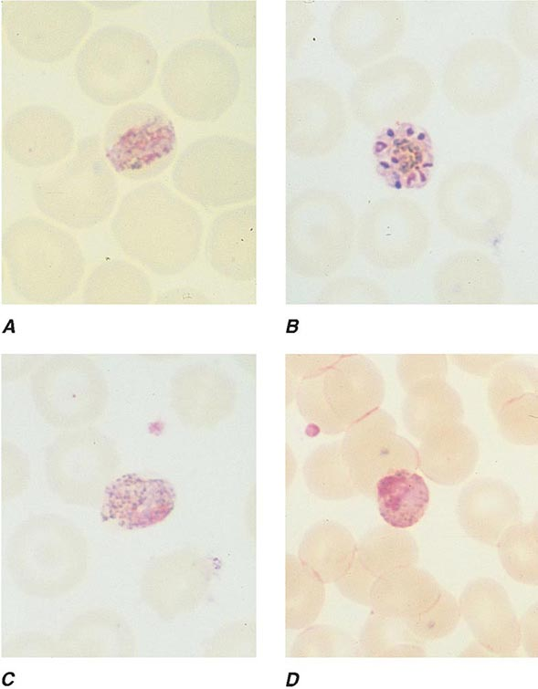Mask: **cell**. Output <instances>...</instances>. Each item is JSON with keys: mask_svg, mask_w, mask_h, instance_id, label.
<instances>
[{"mask_svg": "<svg viewBox=\"0 0 538 689\" xmlns=\"http://www.w3.org/2000/svg\"><path fill=\"white\" fill-rule=\"evenodd\" d=\"M195 210L160 182L132 189L114 211L110 232L117 247L139 266L166 277L195 258L201 227Z\"/></svg>", "mask_w": 538, "mask_h": 689, "instance_id": "cell-1", "label": "cell"}, {"mask_svg": "<svg viewBox=\"0 0 538 689\" xmlns=\"http://www.w3.org/2000/svg\"><path fill=\"white\" fill-rule=\"evenodd\" d=\"M1 247L12 289L25 301L62 303L83 283L86 258L79 242L48 219H16L4 230Z\"/></svg>", "mask_w": 538, "mask_h": 689, "instance_id": "cell-2", "label": "cell"}, {"mask_svg": "<svg viewBox=\"0 0 538 689\" xmlns=\"http://www.w3.org/2000/svg\"><path fill=\"white\" fill-rule=\"evenodd\" d=\"M37 208L50 221L89 230L115 211L119 184L99 135L79 140L62 162L38 173L31 184Z\"/></svg>", "mask_w": 538, "mask_h": 689, "instance_id": "cell-3", "label": "cell"}, {"mask_svg": "<svg viewBox=\"0 0 538 689\" xmlns=\"http://www.w3.org/2000/svg\"><path fill=\"white\" fill-rule=\"evenodd\" d=\"M240 80L233 54L207 37L174 47L159 75L164 102L177 116L194 122L216 121L227 112L238 96Z\"/></svg>", "mask_w": 538, "mask_h": 689, "instance_id": "cell-4", "label": "cell"}, {"mask_svg": "<svg viewBox=\"0 0 538 689\" xmlns=\"http://www.w3.org/2000/svg\"><path fill=\"white\" fill-rule=\"evenodd\" d=\"M158 53L144 34L121 25L94 31L81 46L75 75L81 91L103 106L142 95L154 80Z\"/></svg>", "mask_w": 538, "mask_h": 689, "instance_id": "cell-5", "label": "cell"}, {"mask_svg": "<svg viewBox=\"0 0 538 689\" xmlns=\"http://www.w3.org/2000/svg\"><path fill=\"white\" fill-rule=\"evenodd\" d=\"M522 68L516 51L494 37H475L456 49L442 74V90L459 113L491 115L517 98Z\"/></svg>", "mask_w": 538, "mask_h": 689, "instance_id": "cell-6", "label": "cell"}, {"mask_svg": "<svg viewBox=\"0 0 538 689\" xmlns=\"http://www.w3.org/2000/svg\"><path fill=\"white\" fill-rule=\"evenodd\" d=\"M256 149L241 138L212 134L192 141L176 159L172 181L189 199L218 205L250 197L255 190Z\"/></svg>", "mask_w": 538, "mask_h": 689, "instance_id": "cell-7", "label": "cell"}, {"mask_svg": "<svg viewBox=\"0 0 538 689\" xmlns=\"http://www.w3.org/2000/svg\"><path fill=\"white\" fill-rule=\"evenodd\" d=\"M435 85L427 67L401 55L391 56L364 68L350 91L354 119L372 130L411 121L429 106Z\"/></svg>", "mask_w": 538, "mask_h": 689, "instance_id": "cell-8", "label": "cell"}, {"mask_svg": "<svg viewBox=\"0 0 538 689\" xmlns=\"http://www.w3.org/2000/svg\"><path fill=\"white\" fill-rule=\"evenodd\" d=\"M102 149L115 172L133 181L149 180L162 173L175 158L174 125L156 106L131 102L110 117Z\"/></svg>", "mask_w": 538, "mask_h": 689, "instance_id": "cell-9", "label": "cell"}, {"mask_svg": "<svg viewBox=\"0 0 538 689\" xmlns=\"http://www.w3.org/2000/svg\"><path fill=\"white\" fill-rule=\"evenodd\" d=\"M6 38L24 58L56 63L80 44L93 22L91 9L77 1H5Z\"/></svg>", "mask_w": 538, "mask_h": 689, "instance_id": "cell-10", "label": "cell"}, {"mask_svg": "<svg viewBox=\"0 0 538 689\" xmlns=\"http://www.w3.org/2000/svg\"><path fill=\"white\" fill-rule=\"evenodd\" d=\"M407 27V11L398 1H344L332 14L329 37L340 58L363 69L390 55Z\"/></svg>", "mask_w": 538, "mask_h": 689, "instance_id": "cell-11", "label": "cell"}, {"mask_svg": "<svg viewBox=\"0 0 538 689\" xmlns=\"http://www.w3.org/2000/svg\"><path fill=\"white\" fill-rule=\"evenodd\" d=\"M349 128L341 94L329 84L298 78L287 84V146L300 156L329 153Z\"/></svg>", "mask_w": 538, "mask_h": 689, "instance_id": "cell-12", "label": "cell"}, {"mask_svg": "<svg viewBox=\"0 0 538 689\" xmlns=\"http://www.w3.org/2000/svg\"><path fill=\"white\" fill-rule=\"evenodd\" d=\"M8 156L29 168L53 166L74 150L75 130L70 120L48 105H28L13 112L3 134Z\"/></svg>", "mask_w": 538, "mask_h": 689, "instance_id": "cell-13", "label": "cell"}, {"mask_svg": "<svg viewBox=\"0 0 538 689\" xmlns=\"http://www.w3.org/2000/svg\"><path fill=\"white\" fill-rule=\"evenodd\" d=\"M459 612L479 644L493 656H512L522 643L521 626L504 588L490 578L469 582Z\"/></svg>", "mask_w": 538, "mask_h": 689, "instance_id": "cell-14", "label": "cell"}, {"mask_svg": "<svg viewBox=\"0 0 538 689\" xmlns=\"http://www.w3.org/2000/svg\"><path fill=\"white\" fill-rule=\"evenodd\" d=\"M372 152L378 173L397 188L424 186L434 166V146L428 132L411 121L379 130Z\"/></svg>", "mask_w": 538, "mask_h": 689, "instance_id": "cell-15", "label": "cell"}, {"mask_svg": "<svg viewBox=\"0 0 538 689\" xmlns=\"http://www.w3.org/2000/svg\"><path fill=\"white\" fill-rule=\"evenodd\" d=\"M174 489L169 482L126 474L106 487L100 517L124 529L145 528L165 519L174 507Z\"/></svg>", "mask_w": 538, "mask_h": 689, "instance_id": "cell-16", "label": "cell"}, {"mask_svg": "<svg viewBox=\"0 0 538 689\" xmlns=\"http://www.w3.org/2000/svg\"><path fill=\"white\" fill-rule=\"evenodd\" d=\"M488 400L508 441L537 443V376L533 369L507 366L497 371L489 382Z\"/></svg>", "mask_w": 538, "mask_h": 689, "instance_id": "cell-17", "label": "cell"}, {"mask_svg": "<svg viewBox=\"0 0 538 689\" xmlns=\"http://www.w3.org/2000/svg\"><path fill=\"white\" fill-rule=\"evenodd\" d=\"M457 512L460 526L469 537L496 546L502 533L519 522L521 505L510 485L485 477L464 486L459 496Z\"/></svg>", "mask_w": 538, "mask_h": 689, "instance_id": "cell-18", "label": "cell"}, {"mask_svg": "<svg viewBox=\"0 0 538 689\" xmlns=\"http://www.w3.org/2000/svg\"><path fill=\"white\" fill-rule=\"evenodd\" d=\"M419 440L417 467L433 482L455 485L475 470L480 454L478 441L461 422L434 427Z\"/></svg>", "mask_w": 538, "mask_h": 689, "instance_id": "cell-19", "label": "cell"}, {"mask_svg": "<svg viewBox=\"0 0 538 689\" xmlns=\"http://www.w3.org/2000/svg\"><path fill=\"white\" fill-rule=\"evenodd\" d=\"M443 590L429 573L407 566L379 576L373 600L380 615L409 621L427 611Z\"/></svg>", "mask_w": 538, "mask_h": 689, "instance_id": "cell-20", "label": "cell"}, {"mask_svg": "<svg viewBox=\"0 0 538 689\" xmlns=\"http://www.w3.org/2000/svg\"><path fill=\"white\" fill-rule=\"evenodd\" d=\"M153 295L152 283L141 266L122 259L99 264L85 279L81 292L89 304H145Z\"/></svg>", "mask_w": 538, "mask_h": 689, "instance_id": "cell-21", "label": "cell"}, {"mask_svg": "<svg viewBox=\"0 0 538 689\" xmlns=\"http://www.w3.org/2000/svg\"><path fill=\"white\" fill-rule=\"evenodd\" d=\"M403 405L405 424L420 439L430 429L452 422H461L463 406L458 392L448 385L444 376L419 381L408 389Z\"/></svg>", "mask_w": 538, "mask_h": 689, "instance_id": "cell-22", "label": "cell"}, {"mask_svg": "<svg viewBox=\"0 0 538 689\" xmlns=\"http://www.w3.org/2000/svg\"><path fill=\"white\" fill-rule=\"evenodd\" d=\"M374 491L380 516L390 527L399 529L417 524L430 499L424 478L408 468H397L380 477Z\"/></svg>", "mask_w": 538, "mask_h": 689, "instance_id": "cell-23", "label": "cell"}, {"mask_svg": "<svg viewBox=\"0 0 538 689\" xmlns=\"http://www.w3.org/2000/svg\"><path fill=\"white\" fill-rule=\"evenodd\" d=\"M501 565L517 582L536 586L537 566V524L515 523L509 527L497 543Z\"/></svg>", "mask_w": 538, "mask_h": 689, "instance_id": "cell-24", "label": "cell"}, {"mask_svg": "<svg viewBox=\"0 0 538 689\" xmlns=\"http://www.w3.org/2000/svg\"><path fill=\"white\" fill-rule=\"evenodd\" d=\"M207 15L213 30L238 48L256 46V3L254 1H212Z\"/></svg>", "mask_w": 538, "mask_h": 689, "instance_id": "cell-25", "label": "cell"}, {"mask_svg": "<svg viewBox=\"0 0 538 689\" xmlns=\"http://www.w3.org/2000/svg\"><path fill=\"white\" fill-rule=\"evenodd\" d=\"M375 572L381 576L395 569L414 566L418 548L416 540L406 532L395 527H384L376 534Z\"/></svg>", "mask_w": 538, "mask_h": 689, "instance_id": "cell-26", "label": "cell"}, {"mask_svg": "<svg viewBox=\"0 0 538 689\" xmlns=\"http://www.w3.org/2000/svg\"><path fill=\"white\" fill-rule=\"evenodd\" d=\"M460 617L455 598L443 590L437 602L417 618L406 621L412 632L422 641L443 638L453 632Z\"/></svg>", "mask_w": 538, "mask_h": 689, "instance_id": "cell-27", "label": "cell"}, {"mask_svg": "<svg viewBox=\"0 0 538 689\" xmlns=\"http://www.w3.org/2000/svg\"><path fill=\"white\" fill-rule=\"evenodd\" d=\"M378 624L377 655L385 657H418L426 653L424 641L418 638L406 622L400 619L380 615Z\"/></svg>", "mask_w": 538, "mask_h": 689, "instance_id": "cell-28", "label": "cell"}, {"mask_svg": "<svg viewBox=\"0 0 538 689\" xmlns=\"http://www.w3.org/2000/svg\"><path fill=\"white\" fill-rule=\"evenodd\" d=\"M537 2L520 1L511 5L508 32L517 49L530 59L537 56Z\"/></svg>", "mask_w": 538, "mask_h": 689, "instance_id": "cell-29", "label": "cell"}]
</instances>
